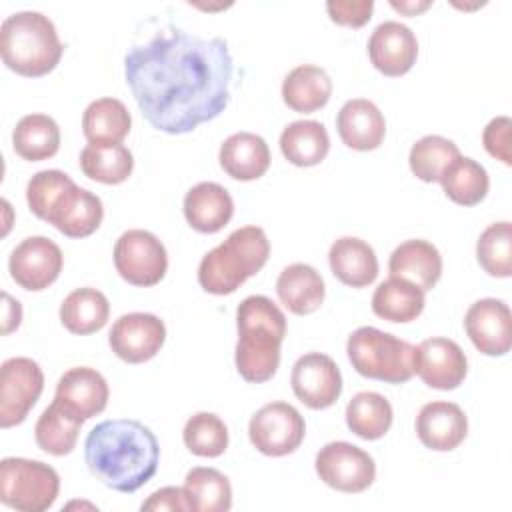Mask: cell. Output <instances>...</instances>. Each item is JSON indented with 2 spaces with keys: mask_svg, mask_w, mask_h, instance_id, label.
I'll use <instances>...</instances> for the list:
<instances>
[{
  "mask_svg": "<svg viewBox=\"0 0 512 512\" xmlns=\"http://www.w3.org/2000/svg\"><path fill=\"white\" fill-rule=\"evenodd\" d=\"M388 270L390 276L404 278L426 292L432 290L442 276V256L438 248L426 240H406L390 254Z\"/></svg>",
  "mask_w": 512,
  "mask_h": 512,
  "instance_id": "603a6c76",
  "label": "cell"
},
{
  "mask_svg": "<svg viewBox=\"0 0 512 512\" xmlns=\"http://www.w3.org/2000/svg\"><path fill=\"white\" fill-rule=\"evenodd\" d=\"M416 434L426 448L450 452L464 442L468 434V418L454 402H428L416 416Z\"/></svg>",
  "mask_w": 512,
  "mask_h": 512,
  "instance_id": "ffe728a7",
  "label": "cell"
},
{
  "mask_svg": "<svg viewBox=\"0 0 512 512\" xmlns=\"http://www.w3.org/2000/svg\"><path fill=\"white\" fill-rule=\"evenodd\" d=\"M392 406L378 392H358L346 406V424L348 428L364 438L378 440L392 426Z\"/></svg>",
  "mask_w": 512,
  "mask_h": 512,
  "instance_id": "d590c367",
  "label": "cell"
},
{
  "mask_svg": "<svg viewBox=\"0 0 512 512\" xmlns=\"http://www.w3.org/2000/svg\"><path fill=\"white\" fill-rule=\"evenodd\" d=\"M0 52L4 64L28 78H38L56 68L64 46L48 16L42 12L10 14L0 28Z\"/></svg>",
  "mask_w": 512,
  "mask_h": 512,
  "instance_id": "277c9868",
  "label": "cell"
},
{
  "mask_svg": "<svg viewBox=\"0 0 512 512\" xmlns=\"http://www.w3.org/2000/svg\"><path fill=\"white\" fill-rule=\"evenodd\" d=\"M332 80L328 72L314 64H302L290 70L282 82V100L294 112H314L328 104Z\"/></svg>",
  "mask_w": 512,
  "mask_h": 512,
  "instance_id": "4316f807",
  "label": "cell"
},
{
  "mask_svg": "<svg viewBox=\"0 0 512 512\" xmlns=\"http://www.w3.org/2000/svg\"><path fill=\"white\" fill-rule=\"evenodd\" d=\"M464 328L472 344L486 356H504L512 346L510 308L498 298L474 302L464 316Z\"/></svg>",
  "mask_w": 512,
  "mask_h": 512,
  "instance_id": "2e32d148",
  "label": "cell"
},
{
  "mask_svg": "<svg viewBox=\"0 0 512 512\" xmlns=\"http://www.w3.org/2000/svg\"><path fill=\"white\" fill-rule=\"evenodd\" d=\"M44 390V374L32 358H8L0 368V426L26 420Z\"/></svg>",
  "mask_w": 512,
  "mask_h": 512,
  "instance_id": "8fae6325",
  "label": "cell"
},
{
  "mask_svg": "<svg viewBox=\"0 0 512 512\" xmlns=\"http://www.w3.org/2000/svg\"><path fill=\"white\" fill-rule=\"evenodd\" d=\"M74 180L64 174L62 170H40L36 172L28 186H26V200L30 210L40 218L46 220L50 208L58 200V196L70 186Z\"/></svg>",
  "mask_w": 512,
  "mask_h": 512,
  "instance_id": "60d3db41",
  "label": "cell"
},
{
  "mask_svg": "<svg viewBox=\"0 0 512 512\" xmlns=\"http://www.w3.org/2000/svg\"><path fill=\"white\" fill-rule=\"evenodd\" d=\"M236 368L252 384L270 380L280 364L286 316L268 296H248L236 308Z\"/></svg>",
  "mask_w": 512,
  "mask_h": 512,
  "instance_id": "3957f363",
  "label": "cell"
},
{
  "mask_svg": "<svg viewBox=\"0 0 512 512\" xmlns=\"http://www.w3.org/2000/svg\"><path fill=\"white\" fill-rule=\"evenodd\" d=\"M314 468L326 486L346 494L364 492L376 478V464L372 456L342 440L322 446L316 454Z\"/></svg>",
  "mask_w": 512,
  "mask_h": 512,
  "instance_id": "30bf717a",
  "label": "cell"
},
{
  "mask_svg": "<svg viewBox=\"0 0 512 512\" xmlns=\"http://www.w3.org/2000/svg\"><path fill=\"white\" fill-rule=\"evenodd\" d=\"M432 2L430 0H424V2H396V0H390V6L406 16H416L418 12H424Z\"/></svg>",
  "mask_w": 512,
  "mask_h": 512,
  "instance_id": "bcb514c9",
  "label": "cell"
},
{
  "mask_svg": "<svg viewBox=\"0 0 512 512\" xmlns=\"http://www.w3.org/2000/svg\"><path fill=\"white\" fill-rule=\"evenodd\" d=\"M368 56L372 66L384 76H402L416 62V36L406 24H400L396 20L382 22L370 34Z\"/></svg>",
  "mask_w": 512,
  "mask_h": 512,
  "instance_id": "ac0fdd59",
  "label": "cell"
},
{
  "mask_svg": "<svg viewBox=\"0 0 512 512\" xmlns=\"http://www.w3.org/2000/svg\"><path fill=\"white\" fill-rule=\"evenodd\" d=\"M352 368L372 380L404 384L414 376V346L372 326L356 328L346 342Z\"/></svg>",
  "mask_w": 512,
  "mask_h": 512,
  "instance_id": "8992f818",
  "label": "cell"
},
{
  "mask_svg": "<svg viewBox=\"0 0 512 512\" xmlns=\"http://www.w3.org/2000/svg\"><path fill=\"white\" fill-rule=\"evenodd\" d=\"M124 76L150 126L184 134L224 112L234 60L224 38L166 28L128 50Z\"/></svg>",
  "mask_w": 512,
  "mask_h": 512,
  "instance_id": "6da1fadb",
  "label": "cell"
},
{
  "mask_svg": "<svg viewBox=\"0 0 512 512\" xmlns=\"http://www.w3.org/2000/svg\"><path fill=\"white\" fill-rule=\"evenodd\" d=\"M4 300V310H2V334H10L20 326L22 320V306L18 300H14L8 292L2 294Z\"/></svg>",
  "mask_w": 512,
  "mask_h": 512,
  "instance_id": "f6af8a7d",
  "label": "cell"
},
{
  "mask_svg": "<svg viewBox=\"0 0 512 512\" xmlns=\"http://www.w3.org/2000/svg\"><path fill=\"white\" fill-rule=\"evenodd\" d=\"M446 192V196L460 206H476L480 204L490 188L486 168L466 156L456 158L438 180Z\"/></svg>",
  "mask_w": 512,
  "mask_h": 512,
  "instance_id": "e575fe53",
  "label": "cell"
},
{
  "mask_svg": "<svg viewBox=\"0 0 512 512\" xmlns=\"http://www.w3.org/2000/svg\"><path fill=\"white\" fill-rule=\"evenodd\" d=\"M62 264L64 256L56 242L46 236H28L12 250L8 270L18 286L38 292L56 282Z\"/></svg>",
  "mask_w": 512,
  "mask_h": 512,
  "instance_id": "7c38bea8",
  "label": "cell"
},
{
  "mask_svg": "<svg viewBox=\"0 0 512 512\" xmlns=\"http://www.w3.org/2000/svg\"><path fill=\"white\" fill-rule=\"evenodd\" d=\"M108 394V382L98 370L76 366L60 376L54 402L68 414L86 422L106 408Z\"/></svg>",
  "mask_w": 512,
  "mask_h": 512,
  "instance_id": "e0dca14e",
  "label": "cell"
},
{
  "mask_svg": "<svg viewBox=\"0 0 512 512\" xmlns=\"http://www.w3.org/2000/svg\"><path fill=\"white\" fill-rule=\"evenodd\" d=\"M116 272L134 286L158 284L168 268L164 244L148 230H128L114 246Z\"/></svg>",
  "mask_w": 512,
  "mask_h": 512,
  "instance_id": "9c48e42d",
  "label": "cell"
},
{
  "mask_svg": "<svg viewBox=\"0 0 512 512\" xmlns=\"http://www.w3.org/2000/svg\"><path fill=\"white\" fill-rule=\"evenodd\" d=\"M276 294L292 314L306 316L320 308L326 288L316 268L296 262L280 272L276 280Z\"/></svg>",
  "mask_w": 512,
  "mask_h": 512,
  "instance_id": "484cf974",
  "label": "cell"
},
{
  "mask_svg": "<svg viewBox=\"0 0 512 512\" xmlns=\"http://www.w3.org/2000/svg\"><path fill=\"white\" fill-rule=\"evenodd\" d=\"M184 494L192 512H226L232 506L230 480L216 468H192L184 480Z\"/></svg>",
  "mask_w": 512,
  "mask_h": 512,
  "instance_id": "d6a6232c",
  "label": "cell"
},
{
  "mask_svg": "<svg viewBox=\"0 0 512 512\" xmlns=\"http://www.w3.org/2000/svg\"><path fill=\"white\" fill-rule=\"evenodd\" d=\"M424 304V292L416 284L396 276L380 282L372 294V312L388 322H412L422 314Z\"/></svg>",
  "mask_w": 512,
  "mask_h": 512,
  "instance_id": "83f0119b",
  "label": "cell"
},
{
  "mask_svg": "<svg viewBox=\"0 0 512 512\" xmlns=\"http://www.w3.org/2000/svg\"><path fill=\"white\" fill-rule=\"evenodd\" d=\"M12 146L18 156L30 162L52 158L60 148V128L46 114H28L14 128Z\"/></svg>",
  "mask_w": 512,
  "mask_h": 512,
  "instance_id": "1f68e13d",
  "label": "cell"
},
{
  "mask_svg": "<svg viewBox=\"0 0 512 512\" xmlns=\"http://www.w3.org/2000/svg\"><path fill=\"white\" fill-rule=\"evenodd\" d=\"M292 390L312 410L332 406L342 394V374L336 362L322 352H308L292 366Z\"/></svg>",
  "mask_w": 512,
  "mask_h": 512,
  "instance_id": "5bb4252c",
  "label": "cell"
},
{
  "mask_svg": "<svg viewBox=\"0 0 512 512\" xmlns=\"http://www.w3.org/2000/svg\"><path fill=\"white\" fill-rule=\"evenodd\" d=\"M482 142L486 152L510 166V118L508 116H498L492 118L482 134Z\"/></svg>",
  "mask_w": 512,
  "mask_h": 512,
  "instance_id": "7bdbcfd3",
  "label": "cell"
},
{
  "mask_svg": "<svg viewBox=\"0 0 512 512\" xmlns=\"http://www.w3.org/2000/svg\"><path fill=\"white\" fill-rule=\"evenodd\" d=\"M326 10L332 22L340 26L360 28L372 18L374 2L372 0H330L326 2Z\"/></svg>",
  "mask_w": 512,
  "mask_h": 512,
  "instance_id": "b9f144b4",
  "label": "cell"
},
{
  "mask_svg": "<svg viewBox=\"0 0 512 512\" xmlns=\"http://www.w3.org/2000/svg\"><path fill=\"white\" fill-rule=\"evenodd\" d=\"M110 316L108 298L96 288L70 292L60 306V322L72 334H92L106 326Z\"/></svg>",
  "mask_w": 512,
  "mask_h": 512,
  "instance_id": "4dcf8cb0",
  "label": "cell"
},
{
  "mask_svg": "<svg viewBox=\"0 0 512 512\" xmlns=\"http://www.w3.org/2000/svg\"><path fill=\"white\" fill-rule=\"evenodd\" d=\"M280 150L294 166H316L326 158L330 138L324 124L316 120H296L282 130Z\"/></svg>",
  "mask_w": 512,
  "mask_h": 512,
  "instance_id": "f546056e",
  "label": "cell"
},
{
  "mask_svg": "<svg viewBox=\"0 0 512 512\" xmlns=\"http://www.w3.org/2000/svg\"><path fill=\"white\" fill-rule=\"evenodd\" d=\"M456 158H460V150L452 140L428 134L412 144L408 164L412 174L422 182H438Z\"/></svg>",
  "mask_w": 512,
  "mask_h": 512,
  "instance_id": "74e56055",
  "label": "cell"
},
{
  "mask_svg": "<svg viewBox=\"0 0 512 512\" xmlns=\"http://www.w3.org/2000/svg\"><path fill=\"white\" fill-rule=\"evenodd\" d=\"M60 490L58 472L28 458H4L0 462V500L22 512L48 510Z\"/></svg>",
  "mask_w": 512,
  "mask_h": 512,
  "instance_id": "52a82bcc",
  "label": "cell"
},
{
  "mask_svg": "<svg viewBox=\"0 0 512 512\" xmlns=\"http://www.w3.org/2000/svg\"><path fill=\"white\" fill-rule=\"evenodd\" d=\"M134 168L132 152L116 144H86L80 152V170L90 180L102 184H120L124 182Z\"/></svg>",
  "mask_w": 512,
  "mask_h": 512,
  "instance_id": "836d02e7",
  "label": "cell"
},
{
  "mask_svg": "<svg viewBox=\"0 0 512 512\" xmlns=\"http://www.w3.org/2000/svg\"><path fill=\"white\" fill-rule=\"evenodd\" d=\"M476 258L486 274L508 278L512 274V224H490L476 242Z\"/></svg>",
  "mask_w": 512,
  "mask_h": 512,
  "instance_id": "ab89813d",
  "label": "cell"
},
{
  "mask_svg": "<svg viewBox=\"0 0 512 512\" xmlns=\"http://www.w3.org/2000/svg\"><path fill=\"white\" fill-rule=\"evenodd\" d=\"M164 340V322L148 312H130L120 316L108 334L112 352L128 364L148 362L160 352Z\"/></svg>",
  "mask_w": 512,
  "mask_h": 512,
  "instance_id": "4fadbf2b",
  "label": "cell"
},
{
  "mask_svg": "<svg viewBox=\"0 0 512 512\" xmlns=\"http://www.w3.org/2000/svg\"><path fill=\"white\" fill-rule=\"evenodd\" d=\"M234 214L230 192L218 182H200L184 196V218L202 234L220 232Z\"/></svg>",
  "mask_w": 512,
  "mask_h": 512,
  "instance_id": "44dd1931",
  "label": "cell"
},
{
  "mask_svg": "<svg viewBox=\"0 0 512 512\" xmlns=\"http://www.w3.org/2000/svg\"><path fill=\"white\" fill-rule=\"evenodd\" d=\"M468 372L464 350L450 338H428L414 348V374L436 390L458 388Z\"/></svg>",
  "mask_w": 512,
  "mask_h": 512,
  "instance_id": "9a60e30c",
  "label": "cell"
},
{
  "mask_svg": "<svg viewBox=\"0 0 512 512\" xmlns=\"http://www.w3.org/2000/svg\"><path fill=\"white\" fill-rule=\"evenodd\" d=\"M268 254L270 242L260 226L238 228L200 260L198 282L210 294H232L262 270Z\"/></svg>",
  "mask_w": 512,
  "mask_h": 512,
  "instance_id": "5b68a950",
  "label": "cell"
},
{
  "mask_svg": "<svg viewBox=\"0 0 512 512\" xmlns=\"http://www.w3.org/2000/svg\"><path fill=\"white\" fill-rule=\"evenodd\" d=\"M332 274L346 286L364 288L378 276V258L374 248L354 236L338 238L328 252Z\"/></svg>",
  "mask_w": 512,
  "mask_h": 512,
  "instance_id": "d4e9b609",
  "label": "cell"
},
{
  "mask_svg": "<svg viewBox=\"0 0 512 512\" xmlns=\"http://www.w3.org/2000/svg\"><path fill=\"white\" fill-rule=\"evenodd\" d=\"M102 218V200L94 192L70 184L50 208L46 222L68 238H86L98 230Z\"/></svg>",
  "mask_w": 512,
  "mask_h": 512,
  "instance_id": "d6986e66",
  "label": "cell"
},
{
  "mask_svg": "<svg viewBox=\"0 0 512 512\" xmlns=\"http://www.w3.org/2000/svg\"><path fill=\"white\" fill-rule=\"evenodd\" d=\"M142 510H190L184 488L166 486L148 496V500L142 502Z\"/></svg>",
  "mask_w": 512,
  "mask_h": 512,
  "instance_id": "ee69618b",
  "label": "cell"
},
{
  "mask_svg": "<svg viewBox=\"0 0 512 512\" xmlns=\"http://www.w3.org/2000/svg\"><path fill=\"white\" fill-rule=\"evenodd\" d=\"M82 424V420L68 414L60 404L52 400V404L40 414L36 422V444L40 450L52 456H66L74 450Z\"/></svg>",
  "mask_w": 512,
  "mask_h": 512,
  "instance_id": "8d00e7d4",
  "label": "cell"
},
{
  "mask_svg": "<svg viewBox=\"0 0 512 512\" xmlns=\"http://www.w3.org/2000/svg\"><path fill=\"white\" fill-rule=\"evenodd\" d=\"M336 128L348 148L366 152L382 144L386 134V120L374 102L366 98H354L340 108L336 116Z\"/></svg>",
  "mask_w": 512,
  "mask_h": 512,
  "instance_id": "7402d4cb",
  "label": "cell"
},
{
  "mask_svg": "<svg viewBox=\"0 0 512 512\" xmlns=\"http://www.w3.org/2000/svg\"><path fill=\"white\" fill-rule=\"evenodd\" d=\"M218 160L230 178L248 182L266 174L270 166V150L262 136L236 132L222 142Z\"/></svg>",
  "mask_w": 512,
  "mask_h": 512,
  "instance_id": "cb8c5ba5",
  "label": "cell"
},
{
  "mask_svg": "<svg viewBox=\"0 0 512 512\" xmlns=\"http://www.w3.org/2000/svg\"><path fill=\"white\" fill-rule=\"evenodd\" d=\"M302 414L288 402H270L254 412L248 424L252 446L272 458L292 454L304 440Z\"/></svg>",
  "mask_w": 512,
  "mask_h": 512,
  "instance_id": "ba28073f",
  "label": "cell"
},
{
  "mask_svg": "<svg viewBox=\"0 0 512 512\" xmlns=\"http://www.w3.org/2000/svg\"><path fill=\"white\" fill-rule=\"evenodd\" d=\"M132 126L128 108L116 98H98L82 114V132L90 144L122 142Z\"/></svg>",
  "mask_w": 512,
  "mask_h": 512,
  "instance_id": "f1b7e54d",
  "label": "cell"
},
{
  "mask_svg": "<svg viewBox=\"0 0 512 512\" xmlns=\"http://www.w3.org/2000/svg\"><path fill=\"white\" fill-rule=\"evenodd\" d=\"M90 472L116 492H136L158 468L160 446L148 426L116 418L96 424L84 442Z\"/></svg>",
  "mask_w": 512,
  "mask_h": 512,
  "instance_id": "7a4b0ae2",
  "label": "cell"
},
{
  "mask_svg": "<svg viewBox=\"0 0 512 512\" xmlns=\"http://www.w3.org/2000/svg\"><path fill=\"white\" fill-rule=\"evenodd\" d=\"M182 440L192 454L216 458L228 448V428L220 416L212 412H198L186 420Z\"/></svg>",
  "mask_w": 512,
  "mask_h": 512,
  "instance_id": "f35d334b",
  "label": "cell"
}]
</instances>
